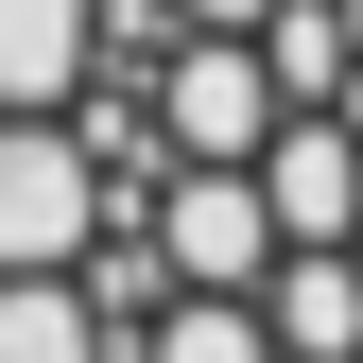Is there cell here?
<instances>
[{
	"label": "cell",
	"instance_id": "1",
	"mask_svg": "<svg viewBox=\"0 0 363 363\" xmlns=\"http://www.w3.org/2000/svg\"><path fill=\"white\" fill-rule=\"evenodd\" d=\"M0 363H363V0H0Z\"/></svg>",
	"mask_w": 363,
	"mask_h": 363
}]
</instances>
